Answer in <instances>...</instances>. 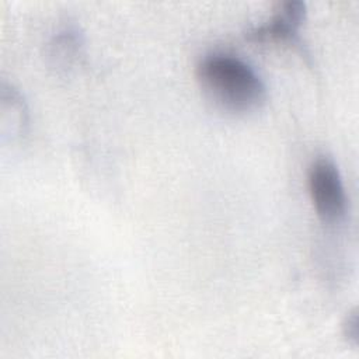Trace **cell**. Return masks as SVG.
I'll return each mask as SVG.
<instances>
[{
	"instance_id": "1",
	"label": "cell",
	"mask_w": 359,
	"mask_h": 359,
	"mask_svg": "<svg viewBox=\"0 0 359 359\" xmlns=\"http://www.w3.org/2000/svg\"><path fill=\"white\" fill-rule=\"evenodd\" d=\"M196 81L215 107L231 114L255 111L266 98V87L254 67L224 52H213L199 60Z\"/></svg>"
},
{
	"instance_id": "2",
	"label": "cell",
	"mask_w": 359,
	"mask_h": 359,
	"mask_svg": "<svg viewBox=\"0 0 359 359\" xmlns=\"http://www.w3.org/2000/svg\"><path fill=\"white\" fill-rule=\"evenodd\" d=\"M307 182L318 217L325 223L339 222L346 212V194L335 163L328 157L316 158L309 168Z\"/></svg>"
},
{
	"instance_id": "3",
	"label": "cell",
	"mask_w": 359,
	"mask_h": 359,
	"mask_svg": "<svg viewBox=\"0 0 359 359\" xmlns=\"http://www.w3.org/2000/svg\"><path fill=\"white\" fill-rule=\"evenodd\" d=\"M304 17L306 4L302 0H286L279 4L276 14L271 20L245 31V38L252 42L297 43V29Z\"/></svg>"
},
{
	"instance_id": "4",
	"label": "cell",
	"mask_w": 359,
	"mask_h": 359,
	"mask_svg": "<svg viewBox=\"0 0 359 359\" xmlns=\"http://www.w3.org/2000/svg\"><path fill=\"white\" fill-rule=\"evenodd\" d=\"M81 36L76 29L67 28L59 32L49 43L48 56L56 69L70 67L80 55Z\"/></svg>"
},
{
	"instance_id": "5",
	"label": "cell",
	"mask_w": 359,
	"mask_h": 359,
	"mask_svg": "<svg viewBox=\"0 0 359 359\" xmlns=\"http://www.w3.org/2000/svg\"><path fill=\"white\" fill-rule=\"evenodd\" d=\"M342 332L348 342L356 345L358 344V310L353 309L349 311L342 323Z\"/></svg>"
}]
</instances>
